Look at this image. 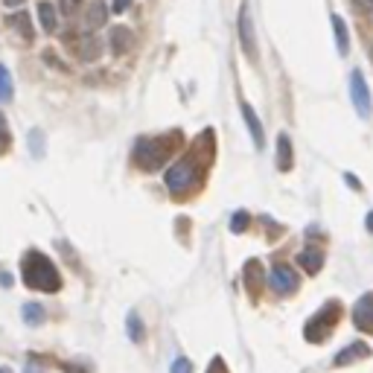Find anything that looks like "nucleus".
<instances>
[{
  "label": "nucleus",
  "instance_id": "obj_1",
  "mask_svg": "<svg viewBox=\"0 0 373 373\" xmlns=\"http://www.w3.org/2000/svg\"><path fill=\"white\" fill-rule=\"evenodd\" d=\"M21 275L23 283L30 289H39V292H58L61 289V277H58V268L53 266V259L41 251H30L21 263Z\"/></svg>",
  "mask_w": 373,
  "mask_h": 373
},
{
  "label": "nucleus",
  "instance_id": "obj_2",
  "mask_svg": "<svg viewBox=\"0 0 373 373\" xmlns=\"http://www.w3.org/2000/svg\"><path fill=\"white\" fill-rule=\"evenodd\" d=\"M339 318H341V303L339 301H327V306L315 312L312 318L306 321L303 327V339L309 344H321L327 341V335L332 332V327H339Z\"/></svg>",
  "mask_w": 373,
  "mask_h": 373
},
{
  "label": "nucleus",
  "instance_id": "obj_3",
  "mask_svg": "<svg viewBox=\"0 0 373 373\" xmlns=\"http://www.w3.org/2000/svg\"><path fill=\"white\" fill-rule=\"evenodd\" d=\"M134 164L143 169H158L160 164H167L169 158V146L164 140H152V138H140L134 143Z\"/></svg>",
  "mask_w": 373,
  "mask_h": 373
},
{
  "label": "nucleus",
  "instance_id": "obj_4",
  "mask_svg": "<svg viewBox=\"0 0 373 373\" xmlns=\"http://www.w3.org/2000/svg\"><path fill=\"white\" fill-rule=\"evenodd\" d=\"M195 178H198V172H195V167L190 164V160H178V164H172L169 169H167V186L172 193H184V190H190V186L195 184Z\"/></svg>",
  "mask_w": 373,
  "mask_h": 373
},
{
  "label": "nucleus",
  "instance_id": "obj_5",
  "mask_svg": "<svg viewBox=\"0 0 373 373\" xmlns=\"http://www.w3.org/2000/svg\"><path fill=\"white\" fill-rule=\"evenodd\" d=\"M350 96H353V108L359 111V117H370V111H373L370 91H367V82L359 70L350 73Z\"/></svg>",
  "mask_w": 373,
  "mask_h": 373
},
{
  "label": "nucleus",
  "instance_id": "obj_6",
  "mask_svg": "<svg viewBox=\"0 0 373 373\" xmlns=\"http://www.w3.org/2000/svg\"><path fill=\"white\" fill-rule=\"evenodd\" d=\"M239 41H242V50L248 53V58L257 61L259 58V53H257V32H254L251 9H248V3H242V9H239Z\"/></svg>",
  "mask_w": 373,
  "mask_h": 373
},
{
  "label": "nucleus",
  "instance_id": "obj_7",
  "mask_svg": "<svg viewBox=\"0 0 373 373\" xmlns=\"http://www.w3.org/2000/svg\"><path fill=\"white\" fill-rule=\"evenodd\" d=\"M268 286L275 289L277 295H292L297 289V275L292 271V266H286V263H277L275 268H271V275H268Z\"/></svg>",
  "mask_w": 373,
  "mask_h": 373
},
{
  "label": "nucleus",
  "instance_id": "obj_8",
  "mask_svg": "<svg viewBox=\"0 0 373 373\" xmlns=\"http://www.w3.org/2000/svg\"><path fill=\"white\" fill-rule=\"evenodd\" d=\"M353 324L365 332H373V292L362 295L353 306Z\"/></svg>",
  "mask_w": 373,
  "mask_h": 373
},
{
  "label": "nucleus",
  "instance_id": "obj_9",
  "mask_svg": "<svg viewBox=\"0 0 373 373\" xmlns=\"http://www.w3.org/2000/svg\"><path fill=\"white\" fill-rule=\"evenodd\" d=\"M108 23V6H105V0H91L88 9H85V30L94 32L99 27H105Z\"/></svg>",
  "mask_w": 373,
  "mask_h": 373
},
{
  "label": "nucleus",
  "instance_id": "obj_10",
  "mask_svg": "<svg viewBox=\"0 0 373 373\" xmlns=\"http://www.w3.org/2000/svg\"><path fill=\"white\" fill-rule=\"evenodd\" d=\"M367 356H370V347L365 341H353V344H347L344 350L332 359V365L344 367V365H353V362H359V359H367Z\"/></svg>",
  "mask_w": 373,
  "mask_h": 373
},
{
  "label": "nucleus",
  "instance_id": "obj_11",
  "mask_svg": "<svg viewBox=\"0 0 373 373\" xmlns=\"http://www.w3.org/2000/svg\"><path fill=\"white\" fill-rule=\"evenodd\" d=\"M99 53H103V44H99V39L94 32H85L82 39L76 41V56L79 61H96Z\"/></svg>",
  "mask_w": 373,
  "mask_h": 373
},
{
  "label": "nucleus",
  "instance_id": "obj_12",
  "mask_svg": "<svg viewBox=\"0 0 373 373\" xmlns=\"http://www.w3.org/2000/svg\"><path fill=\"white\" fill-rule=\"evenodd\" d=\"M295 164V152H292V140H289V134H280L277 138V169L280 172H289Z\"/></svg>",
  "mask_w": 373,
  "mask_h": 373
},
{
  "label": "nucleus",
  "instance_id": "obj_13",
  "mask_svg": "<svg viewBox=\"0 0 373 373\" xmlns=\"http://www.w3.org/2000/svg\"><path fill=\"white\" fill-rule=\"evenodd\" d=\"M108 41H111V50H114L117 56H122V53H129V47H131V32L126 27H111Z\"/></svg>",
  "mask_w": 373,
  "mask_h": 373
},
{
  "label": "nucleus",
  "instance_id": "obj_14",
  "mask_svg": "<svg viewBox=\"0 0 373 373\" xmlns=\"http://www.w3.org/2000/svg\"><path fill=\"white\" fill-rule=\"evenodd\" d=\"M297 263L306 268V275H318V271L324 268V254H321V251H312V248H306V251L297 254Z\"/></svg>",
  "mask_w": 373,
  "mask_h": 373
},
{
  "label": "nucleus",
  "instance_id": "obj_15",
  "mask_svg": "<svg viewBox=\"0 0 373 373\" xmlns=\"http://www.w3.org/2000/svg\"><path fill=\"white\" fill-rule=\"evenodd\" d=\"M242 117H245V122H248V129H251L254 146H257V149H263V146H266V140H263V126H259V120H257V114H254V108L248 105V103H242Z\"/></svg>",
  "mask_w": 373,
  "mask_h": 373
},
{
  "label": "nucleus",
  "instance_id": "obj_16",
  "mask_svg": "<svg viewBox=\"0 0 373 373\" xmlns=\"http://www.w3.org/2000/svg\"><path fill=\"white\" fill-rule=\"evenodd\" d=\"M332 32H335V44H339V56H347L350 53V32H347V23L332 15Z\"/></svg>",
  "mask_w": 373,
  "mask_h": 373
},
{
  "label": "nucleus",
  "instance_id": "obj_17",
  "mask_svg": "<svg viewBox=\"0 0 373 373\" xmlns=\"http://www.w3.org/2000/svg\"><path fill=\"white\" fill-rule=\"evenodd\" d=\"M39 18H41V30L44 32H56L58 18H56V6L50 3V0H41L39 3Z\"/></svg>",
  "mask_w": 373,
  "mask_h": 373
},
{
  "label": "nucleus",
  "instance_id": "obj_18",
  "mask_svg": "<svg viewBox=\"0 0 373 373\" xmlns=\"http://www.w3.org/2000/svg\"><path fill=\"white\" fill-rule=\"evenodd\" d=\"M23 321H27L30 327H39V324H44V318H47V312H44V306L41 303H23Z\"/></svg>",
  "mask_w": 373,
  "mask_h": 373
},
{
  "label": "nucleus",
  "instance_id": "obj_19",
  "mask_svg": "<svg viewBox=\"0 0 373 373\" xmlns=\"http://www.w3.org/2000/svg\"><path fill=\"white\" fill-rule=\"evenodd\" d=\"M245 280H248V286L257 292V286L263 283V280H268V277H263V266L257 263V259H251V263L245 266Z\"/></svg>",
  "mask_w": 373,
  "mask_h": 373
},
{
  "label": "nucleus",
  "instance_id": "obj_20",
  "mask_svg": "<svg viewBox=\"0 0 373 373\" xmlns=\"http://www.w3.org/2000/svg\"><path fill=\"white\" fill-rule=\"evenodd\" d=\"M9 27H12V30H18L27 41L32 39V27H30V15H27V12H18L15 18H9Z\"/></svg>",
  "mask_w": 373,
  "mask_h": 373
},
{
  "label": "nucleus",
  "instance_id": "obj_21",
  "mask_svg": "<svg viewBox=\"0 0 373 373\" xmlns=\"http://www.w3.org/2000/svg\"><path fill=\"white\" fill-rule=\"evenodd\" d=\"M129 335H131V341H143L146 339V330H143V321L138 312H129Z\"/></svg>",
  "mask_w": 373,
  "mask_h": 373
},
{
  "label": "nucleus",
  "instance_id": "obj_22",
  "mask_svg": "<svg viewBox=\"0 0 373 373\" xmlns=\"http://www.w3.org/2000/svg\"><path fill=\"white\" fill-rule=\"evenodd\" d=\"M12 94H15V88H12V76H9V70L0 65V103H9Z\"/></svg>",
  "mask_w": 373,
  "mask_h": 373
},
{
  "label": "nucleus",
  "instance_id": "obj_23",
  "mask_svg": "<svg viewBox=\"0 0 373 373\" xmlns=\"http://www.w3.org/2000/svg\"><path fill=\"white\" fill-rule=\"evenodd\" d=\"M248 222H251V219H248V213H245V210H236V213H233V219H231V231H233V233H245Z\"/></svg>",
  "mask_w": 373,
  "mask_h": 373
},
{
  "label": "nucleus",
  "instance_id": "obj_24",
  "mask_svg": "<svg viewBox=\"0 0 373 373\" xmlns=\"http://www.w3.org/2000/svg\"><path fill=\"white\" fill-rule=\"evenodd\" d=\"M169 373H193V362H190V359H184V356H178L175 362H172Z\"/></svg>",
  "mask_w": 373,
  "mask_h": 373
},
{
  "label": "nucleus",
  "instance_id": "obj_25",
  "mask_svg": "<svg viewBox=\"0 0 373 373\" xmlns=\"http://www.w3.org/2000/svg\"><path fill=\"white\" fill-rule=\"evenodd\" d=\"M44 134L41 131H30V149H32V155H44Z\"/></svg>",
  "mask_w": 373,
  "mask_h": 373
},
{
  "label": "nucleus",
  "instance_id": "obj_26",
  "mask_svg": "<svg viewBox=\"0 0 373 373\" xmlns=\"http://www.w3.org/2000/svg\"><path fill=\"white\" fill-rule=\"evenodd\" d=\"M58 6L65 15H76V9L82 6V0H58Z\"/></svg>",
  "mask_w": 373,
  "mask_h": 373
},
{
  "label": "nucleus",
  "instance_id": "obj_27",
  "mask_svg": "<svg viewBox=\"0 0 373 373\" xmlns=\"http://www.w3.org/2000/svg\"><path fill=\"white\" fill-rule=\"evenodd\" d=\"M9 143V126H6V117L0 114V149H6Z\"/></svg>",
  "mask_w": 373,
  "mask_h": 373
},
{
  "label": "nucleus",
  "instance_id": "obj_28",
  "mask_svg": "<svg viewBox=\"0 0 373 373\" xmlns=\"http://www.w3.org/2000/svg\"><path fill=\"white\" fill-rule=\"evenodd\" d=\"M207 373H228V365H225V362H222V359L216 356V359H213V362H210Z\"/></svg>",
  "mask_w": 373,
  "mask_h": 373
},
{
  "label": "nucleus",
  "instance_id": "obj_29",
  "mask_svg": "<svg viewBox=\"0 0 373 373\" xmlns=\"http://www.w3.org/2000/svg\"><path fill=\"white\" fill-rule=\"evenodd\" d=\"M134 0H114V12H126Z\"/></svg>",
  "mask_w": 373,
  "mask_h": 373
},
{
  "label": "nucleus",
  "instance_id": "obj_30",
  "mask_svg": "<svg viewBox=\"0 0 373 373\" xmlns=\"http://www.w3.org/2000/svg\"><path fill=\"white\" fill-rule=\"evenodd\" d=\"M65 373H88L82 365H65Z\"/></svg>",
  "mask_w": 373,
  "mask_h": 373
},
{
  "label": "nucleus",
  "instance_id": "obj_31",
  "mask_svg": "<svg viewBox=\"0 0 373 373\" xmlns=\"http://www.w3.org/2000/svg\"><path fill=\"white\" fill-rule=\"evenodd\" d=\"M365 228L373 233V210H370V213H367V219H365Z\"/></svg>",
  "mask_w": 373,
  "mask_h": 373
},
{
  "label": "nucleus",
  "instance_id": "obj_32",
  "mask_svg": "<svg viewBox=\"0 0 373 373\" xmlns=\"http://www.w3.org/2000/svg\"><path fill=\"white\" fill-rule=\"evenodd\" d=\"M3 3H6V6H21L23 0H3Z\"/></svg>",
  "mask_w": 373,
  "mask_h": 373
},
{
  "label": "nucleus",
  "instance_id": "obj_33",
  "mask_svg": "<svg viewBox=\"0 0 373 373\" xmlns=\"http://www.w3.org/2000/svg\"><path fill=\"white\" fill-rule=\"evenodd\" d=\"M365 6H367V9L373 12V0H365Z\"/></svg>",
  "mask_w": 373,
  "mask_h": 373
},
{
  "label": "nucleus",
  "instance_id": "obj_34",
  "mask_svg": "<svg viewBox=\"0 0 373 373\" xmlns=\"http://www.w3.org/2000/svg\"><path fill=\"white\" fill-rule=\"evenodd\" d=\"M0 373H12V370L9 367H0Z\"/></svg>",
  "mask_w": 373,
  "mask_h": 373
}]
</instances>
